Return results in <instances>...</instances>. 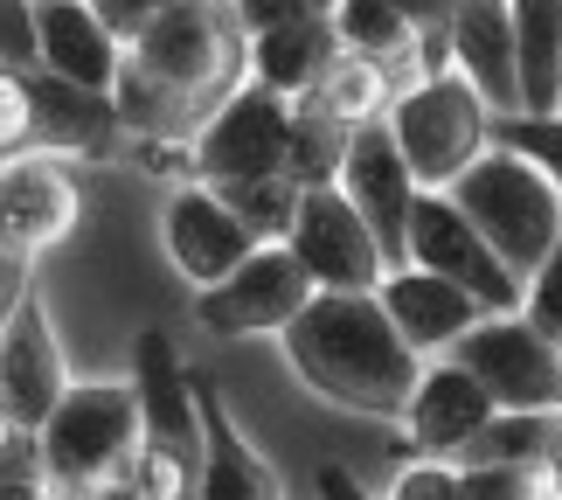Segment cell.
Wrapping results in <instances>:
<instances>
[{
    "instance_id": "cell-1",
    "label": "cell",
    "mask_w": 562,
    "mask_h": 500,
    "mask_svg": "<svg viewBox=\"0 0 562 500\" xmlns=\"http://www.w3.org/2000/svg\"><path fill=\"white\" fill-rule=\"evenodd\" d=\"M244 84H250V29L236 8H209V0L154 8V29L125 49V84H119L125 160H154V174L194 181L188 160L194 140Z\"/></svg>"
},
{
    "instance_id": "cell-2",
    "label": "cell",
    "mask_w": 562,
    "mask_h": 500,
    "mask_svg": "<svg viewBox=\"0 0 562 500\" xmlns=\"http://www.w3.org/2000/svg\"><path fill=\"white\" fill-rule=\"evenodd\" d=\"M278 347L319 403L382 418V424H403V410L430 368L409 355V341L396 334V320L382 313L375 292H319Z\"/></svg>"
},
{
    "instance_id": "cell-3",
    "label": "cell",
    "mask_w": 562,
    "mask_h": 500,
    "mask_svg": "<svg viewBox=\"0 0 562 500\" xmlns=\"http://www.w3.org/2000/svg\"><path fill=\"white\" fill-rule=\"evenodd\" d=\"M49 493H133L139 466V397L133 382H77L56 418L35 431Z\"/></svg>"
},
{
    "instance_id": "cell-4",
    "label": "cell",
    "mask_w": 562,
    "mask_h": 500,
    "mask_svg": "<svg viewBox=\"0 0 562 500\" xmlns=\"http://www.w3.org/2000/svg\"><path fill=\"white\" fill-rule=\"evenodd\" d=\"M451 202L465 209V223L486 236L493 257H501L521 286L549 265L555 244H562V195H555V181L535 160L507 154V146H493V154L451 188Z\"/></svg>"
},
{
    "instance_id": "cell-5",
    "label": "cell",
    "mask_w": 562,
    "mask_h": 500,
    "mask_svg": "<svg viewBox=\"0 0 562 500\" xmlns=\"http://www.w3.org/2000/svg\"><path fill=\"white\" fill-rule=\"evenodd\" d=\"M382 125H389V140L403 146L417 188L424 195H451L493 154V125L501 119L486 112L480 91H472L459 70H451V77H424V84H409V91H396Z\"/></svg>"
},
{
    "instance_id": "cell-6",
    "label": "cell",
    "mask_w": 562,
    "mask_h": 500,
    "mask_svg": "<svg viewBox=\"0 0 562 500\" xmlns=\"http://www.w3.org/2000/svg\"><path fill=\"white\" fill-rule=\"evenodd\" d=\"M292 112L265 84H244L194 140V181L202 188H250V181H292Z\"/></svg>"
},
{
    "instance_id": "cell-7",
    "label": "cell",
    "mask_w": 562,
    "mask_h": 500,
    "mask_svg": "<svg viewBox=\"0 0 562 500\" xmlns=\"http://www.w3.org/2000/svg\"><path fill=\"white\" fill-rule=\"evenodd\" d=\"M451 362L486 389L501 418H562V341L535 334L521 313L465 334Z\"/></svg>"
},
{
    "instance_id": "cell-8",
    "label": "cell",
    "mask_w": 562,
    "mask_h": 500,
    "mask_svg": "<svg viewBox=\"0 0 562 500\" xmlns=\"http://www.w3.org/2000/svg\"><path fill=\"white\" fill-rule=\"evenodd\" d=\"M250 29V84H265L271 98L306 104L327 70L340 63V35H334V8H313V0H250L236 8Z\"/></svg>"
},
{
    "instance_id": "cell-9",
    "label": "cell",
    "mask_w": 562,
    "mask_h": 500,
    "mask_svg": "<svg viewBox=\"0 0 562 500\" xmlns=\"http://www.w3.org/2000/svg\"><path fill=\"white\" fill-rule=\"evenodd\" d=\"M409 265L472 292L486 307V320H514L528 307V286L493 257V244L465 223V209L451 202V195H424L417 202V215H409Z\"/></svg>"
},
{
    "instance_id": "cell-10",
    "label": "cell",
    "mask_w": 562,
    "mask_h": 500,
    "mask_svg": "<svg viewBox=\"0 0 562 500\" xmlns=\"http://www.w3.org/2000/svg\"><path fill=\"white\" fill-rule=\"evenodd\" d=\"M160 244H167V265L194 286V299H202L215 286H229V278L265 251V236H257L215 188L181 181L167 195V209H160Z\"/></svg>"
},
{
    "instance_id": "cell-11",
    "label": "cell",
    "mask_w": 562,
    "mask_h": 500,
    "mask_svg": "<svg viewBox=\"0 0 562 500\" xmlns=\"http://www.w3.org/2000/svg\"><path fill=\"white\" fill-rule=\"evenodd\" d=\"M313 278L299 271V257L285 244H265L250 257L244 271L229 278V286H215L194 299V320H202L209 334H223V341H285L299 327V313L313 307Z\"/></svg>"
},
{
    "instance_id": "cell-12",
    "label": "cell",
    "mask_w": 562,
    "mask_h": 500,
    "mask_svg": "<svg viewBox=\"0 0 562 500\" xmlns=\"http://www.w3.org/2000/svg\"><path fill=\"white\" fill-rule=\"evenodd\" d=\"M285 251L299 257V271L313 278V292H382V278H389V257L375 244V230L355 215V202L340 188L299 195V223L285 236Z\"/></svg>"
},
{
    "instance_id": "cell-13",
    "label": "cell",
    "mask_w": 562,
    "mask_h": 500,
    "mask_svg": "<svg viewBox=\"0 0 562 500\" xmlns=\"http://www.w3.org/2000/svg\"><path fill=\"white\" fill-rule=\"evenodd\" d=\"M77 160L63 154H14L0 160V257L8 265H35L49 244L77 230L83 215V188H77Z\"/></svg>"
},
{
    "instance_id": "cell-14",
    "label": "cell",
    "mask_w": 562,
    "mask_h": 500,
    "mask_svg": "<svg viewBox=\"0 0 562 500\" xmlns=\"http://www.w3.org/2000/svg\"><path fill=\"white\" fill-rule=\"evenodd\" d=\"M70 368H63V347H56V327H49V307L42 292L29 286L21 307L0 320V410H8L14 431H35L56 418V403L70 397Z\"/></svg>"
},
{
    "instance_id": "cell-15",
    "label": "cell",
    "mask_w": 562,
    "mask_h": 500,
    "mask_svg": "<svg viewBox=\"0 0 562 500\" xmlns=\"http://www.w3.org/2000/svg\"><path fill=\"white\" fill-rule=\"evenodd\" d=\"M340 195L355 202V215L375 230V244L389 257V271H403L409 265V215H417L424 202V188H417V174H409L403 160V146L389 140V125H361V133L348 140V160H340Z\"/></svg>"
},
{
    "instance_id": "cell-16",
    "label": "cell",
    "mask_w": 562,
    "mask_h": 500,
    "mask_svg": "<svg viewBox=\"0 0 562 500\" xmlns=\"http://www.w3.org/2000/svg\"><path fill=\"white\" fill-rule=\"evenodd\" d=\"M501 418L493 397L465 376L459 362H430L417 397L403 410V438H409V459H438V466H465V452L486 438V424Z\"/></svg>"
},
{
    "instance_id": "cell-17",
    "label": "cell",
    "mask_w": 562,
    "mask_h": 500,
    "mask_svg": "<svg viewBox=\"0 0 562 500\" xmlns=\"http://www.w3.org/2000/svg\"><path fill=\"white\" fill-rule=\"evenodd\" d=\"M35 29H42V77L70 84V91H91V98H119L125 42L104 29L98 0H42Z\"/></svg>"
},
{
    "instance_id": "cell-18",
    "label": "cell",
    "mask_w": 562,
    "mask_h": 500,
    "mask_svg": "<svg viewBox=\"0 0 562 500\" xmlns=\"http://www.w3.org/2000/svg\"><path fill=\"white\" fill-rule=\"evenodd\" d=\"M375 299H382V313L396 320V334L409 341V355H417V362H451V347L486 327V307H480V299L459 292L451 278L417 271V265L389 271Z\"/></svg>"
},
{
    "instance_id": "cell-19",
    "label": "cell",
    "mask_w": 562,
    "mask_h": 500,
    "mask_svg": "<svg viewBox=\"0 0 562 500\" xmlns=\"http://www.w3.org/2000/svg\"><path fill=\"white\" fill-rule=\"evenodd\" d=\"M451 70H459L493 119H521V49H514V8L465 0L451 8Z\"/></svg>"
},
{
    "instance_id": "cell-20",
    "label": "cell",
    "mask_w": 562,
    "mask_h": 500,
    "mask_svg": "<svg viewBox=\"0 0 562 500\" xmlns=\"http://www.w3.org/2000/svg\"><path fill=\"white\" fill-rule=\"evenodd\" d=\"M35 91V154H63V160H104L125 140L119 125V98H91L70 91L56 77H29Z\"/></svg>"
},
{
    "instance_id": "cell-21",
    "label": "cell",
    "mask_w": 562,
    "mask_h": 500,
    "mask_svg": "<svg viewBox=\"0 0 562 500\" xmlns=\"http://www.w3.org/2000/svg\"><path fill=\"white\" fill-rule=\"evenodd\" d=\"M194 397H202V424H209V466H202V487H194V500H285L278 473L265 466V452H257L244 431H236L223 389H215L202 368H194Z\"/></svg>"
},
{
    "instance_id": "cell-22",
    "label": "cell",
    "mask_w": 562,
    "mask_h": 500,
    "mask_svg": "<svg viewBox=\"0 0 562 500\" xmlns=\"http://www.w3.org/2000/svg\"><path fill=\"white\" fill-rule=\"evenodd\" d=\"M514 49H521V119H562V0L514 8Z\"/></svg>"
},
{
    "instance_id": "cell-23",
    "label": "cell",
    "mask_w": 562,
    "mask_h": 500,
    "mask_svg": "<svg viewBox=\"0 0 562 500\" xmlns=\"http://www.w3.org/2000/svg\"><path fill=\"white\" fill-rule=\"evenodd\" d=\"M348 125L327 119V112H313V104H299L292 112V188L306 195V188H334L340 181V160H348Z\"/></svg>"
},
{
    "instance_id": "cell-24",
    "label": "cell",
    "mask_w": 562,
    "mask_h": 500,
    "mask_svg": "<svg viewBox=\"0 0 562 500\" xmlns=\"http://www.w3.org/2000/svg\"><path fill=\"white\" fill-rule=\"evenodd\" d=\"M562 445V418H493L486 438L465 452V466H521V473H542Z\"/></svg>"
},
{
    "instance_id": "cell-25",
    "label": "cell",
    "mask_w": 562,
    "mask_h": 500,
    "mask_svg": "<svg viewBox=\"0 0 562 500\" xmlns=\"http://www.w3.org/2000/svg\"><path fill=\"white\" fill-rule=\"evenodd\" d=\"M215 195H223L265 244H285L292 223H299V188L292 181H250V188H215Z\"/></svg>"
},
{
    "instance_id": "cell-26",
    "label": "cell",
    "mask_w": 562,
    "mask_h": 500,
    "mask_svg": "<svg viewBox=\"0 0 562 500\" xmlns=\"http://www.w3.org/2000/svg\"><path fill=\"white\" fill-rule=\"evenodd\" d=\"M493 146L535 160L555 181V195H562V119H507V125H493Z\"/></svg>"
},
{
    "instance_id": "cell-27",
    "label": "cell",
    "mask_w": 562,
    "mask_h": 500,
    "mask_svg": "<svg viewBox=\"0 0 562 500\" xmlns=\"http://www.w3.org/2000/svg\"><path fill=\"white\" fill-rule=\"evenodd\" d=\"M0 70L8 77H42V29L29 0H0Z\"/></svg>"
},
{
    "instance_id": "cell-28",
    "label": "cell",
    "mask_w": 562,
    "mask_h": 500,
    "mask_svg": "<svg viewBox=\"0 0 562 500\" xmlns=\"http://www.w3.org/2000/svg\"><path fill=\"white\" fill-rule=\"evenodd\" d=\"M29 146H35V91H29V77L0 70V160L29 154Z\"/></svg>"
},
{
    "instance_id": "cell-29",
    "label": "cell",
    "mask_w": 562,
    "mask_h": 500,
    "mask_svg": "<svg viewBox=\"0 0 562 500\" xmlns=\"http://www.w3.org/2000/svg\"><path fill=\"white\" fill-rule=\"evenodd\" d=\"M0 500H49V480H42V445L29 431H14L8 452H0Z\"/></svg>"
},
{
    "instance_id": "cell-30",
    "label": "cell",
    "mask_w": 562,
    "mask_h": 500,
    "mask_svg": "<svg viewBox=\"0 0 562 500\" xmlns=\"http://www.w3.org/2000/svg\"><path fill=\"white\" fill-rule=\"evenodd\" d=\"M465 500H549L542 473H521V466H459Z\"/></svg>"
},
{
    "instance_id": "cell-31",
    "label": "cell",
    "mask_w": 562,
    "mask_h": 500,
    "mask_svg": "<svg viewBox=\"0 0 562 500\" xmlns=\"http://www.w3.org/2000/svg\"><path fill=\"white\" fill-rule=\"evenodd\" d=\"M382 500H465L459 466H438V459H409L396 480H389Z\"/></svg>"
},
{
    "instance_id": "cell-32",
    "label": "cell",
    "mask_w": 562,
    "mask_h": 500,
    "mask_svg": "<svg viewBox=\"0 0 562 500\" xmlns=\"http://www.w3.org/2000/svg\"><path fill=\"white\" fill-rule=\"evenodd\" d=\"M521 320H528L535 334L562 341V244H555V257H549V265L528 278V307H521Z\"/></svg>"
},
{
    "instance_id": "cell-33",
    "label": "cell",
    "mask_w": 562,
    "mask_h": 500,
    "mask_svg": "<svg viewBox=\"0 0 562 500\" xmlns=\"http://www.w3.org/2000/svg\"><path fill=\"white\" fill-rule=\"evenodd\" d=\"M319 500H369V493L355 487L348 466H319Z\"/></svg>"
},
{
    "instance_id": "cell-34",
    "label": "cell",
    "mask_w": 562,
    "mask_h": 500,
    "mask_svg": "<svg viewBox=\"0 0 562 500\" xmlns=\"http://www.w3.org/2000/svg\"><path fill=\"white\" fill-rule=\"evenodd\" d=\"M542 487H549V500H562V445H555V459L542 466Z\"/></svg>"
},
{
    "instance_id": "cell-35",
    "label": "cell",
    "mask_w": 562,
    "mask_h": 500,
    "mask_svg": "<svg viewBox=\"0 0 562 500\" xmlns=\"http://www.w3.org/2000/svg\"><path fill=\"white\" fill-rule=\"evenodd\" d=\"M49 500H133V493H49Z\"/></svg>"
},
{
    "instance_id": "cell-36",
    "label": "cell",
    "mask_w": 562,
    "mask_h": 500,
    "mask_svg": "<svg viewBox=\"0 0 562 500\" xmlns=\"http://www.w3.org/2000/svg\"><path fill=\"white\" fill-rule=\"evenodd\" d=\"M8 438H14V424H8V410H0V452H8Z\"/></svg>"
}]
</instances>
